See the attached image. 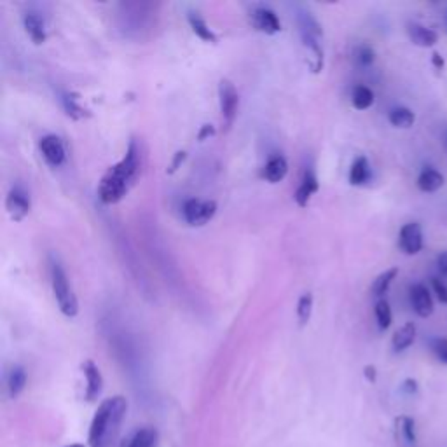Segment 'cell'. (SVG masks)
<instances>
[{"instance_id": "17", "label": "cell", "mask_w": 447, "mask_h": 447, "mask_svg": "<svg viewBox=\"0 0 447 447\" xmlns=\"http://www.w3.org/2000/svg\"><path fill=\"white\" fill-rule=\"evenodd\" d=\"M444 185V175L437 171L435 168L426 166L421 170L418 177V187L423 192H435Z\"/></svg>"}, {"instance_id": "7", "label": "cell", "mask_w": 447, "mask_h": 447, "mask_svg": "<svg viewBox=\"0 0 447 447\" xmlns=\"http://www.w3.org/2000/svg\"><path fill=\"white\" fill-rule=\"evenodd\" d=\"M39 151L40 154H42L44 161L53 168L63 166V163H65L66 159L65 145H63L62 139L56 135L42 137V139L39 140Z\"/></svg>"}, {"instance_id": "29", "label": "cell", "mask_w": 447, "mask_h": 447, "mask_svg": "<svg viewBox=\"0 0 447 447\" xmlns=\"http://www.w3.org/2000/svg\"><path fill=\"white\" fill-rule=\"evenodd\" d=\"M355 59L360 66H371L376 59L374 50L371 46H367V44H362V46L356 47Z\"/></svg>"}, {"instance_id": "27", "label": "cell", "mask_w": 447, "mask_h": 447, "mask_svg": "<svg viewBox=\"0 0 447 447\" xmlns=\"http://www.w3.org/2000/svg\"><path fill=\"white\" fill-rule=\"evenodd\" d=\"M374 315H376V322H378L379 329L388 330L391 322H393V313H391L388 301L379 299L374 306Z\"/></svg>"}, {"instance_id": "35", "label": "cell", "mask_w": 447, "mask_h": 447, "mask_svg": "<svg viewBox=\"0 0 447 447\" xmlns=\"http://www.w3.org/2000/svg\"><path fill=\"white\" fill-rule=\"evenodd\" d=\"M402 390L409 395H414L416 391H418V383H416L414 379H405L404 385H402Z\"/></svg>"}, {"instance_id": "8", "label": "cell", "mask_w": 447, "mask_h": 447, "mask_svg": "<svg viewBox=\"0 0 447 447\" xmlns=\"http://www.w3.org/2000/svg\"><path fill=\"white\" fill-rule=\"evenodd\" d=\"M250 21L257 32H262L266 35H277L281 32V23H279L277 13L269 7H255L250 13Z\"/></svg>"}, {"instance_id": "15", "label": "cell", "mask_w": 447, "mask_h": 447, "mask_svg": "<svg viewBox=\"0 0 447 447\" xmlns=\"http://www.w3.org/2000/svg\"><path fill=\"white\" fill-rule=\"evenodd\" d=\"M371 178L372 170L371 165H368V159L365 156H359L352 163V168H349V184L355 185V187H362V185L368 184Z\"/></svg>"}, {"instance_id": "11", "label": "cell", "mask_w": 447, "mask_h": 447, "mask_svg": "<svg viewBox=\"0 0 447 447\" xmlns=\"http://www.w3.org/2000/svg\"><path fill=\"white\" fill-rule=\"evenodd\" d=\"M411 304L414 313L421 318H428L434 313V299H431V294L423 283H416L411 286Z\"/></svg>"}, {"instance_id": "31", "label": "cell", "mask_w": 447, "mask_h": 447, "mask_svg": "<svg viewBox=\"0 0 447 447\" xmlns=\"http://www.w3.org/2000/svg\"><path fill=\"white\" fill-rule=\"evenodd\" d=\"M431 286H434V292L437 296V299L442 304H447V285L442 281L441 278H431Z\"/></svg>"}, {"instance_id": "28", "label": "cell", "mask_w": 447, "mask_h": 447, "mask_svg": "<svg viewBox=\"0 0 447 447\" xmlns=\"http://www.w3.org/2000/svg\"><path fill=\"white\" fill-rule=\"evenodd\" d=\"M398 430H400L402 439H404L407 444H414L416 442V423L414 419L409 418V416H400L397 419Z\"/></svg>"}, {"instance_id": "30", "label": "cell", "mask_w": 447, "mask_h": 447, "mask_svg": "<svg viewBox=\"0 0 447 447\" xmlns=\"http://www.w3.org/2000/svg\"><path fill=\"white\" fill-rule=\"evenodd\" d=\"M431 352L441 360L442 364L447 365V337H437L431 341Z\"/></svg>"}, {"instance_id": "24", "label": "cell", "mask_w": 447, "mask_h": 447, "mask_svg": "<svg viewBox=\"0 0 447 447\" xmlns=\"http://www.w3.org/2000/svg\"><path fill=\"white\" fill-rule=\"evenodd\" d=\"M397 274H398L397 267H391V269H386L385 273L379 274V277L372 281V286H371L372 296L381 299V297L388 292V289L391 286V283H393V279L397 278Z\"/></svg>"}, {"instance_id": "40", "label": "cell", "mask_w": 447, "mask_h": 447, "mask_svg": "<svg viewBox=\"0 0 447 447\" xmlns=\"http://www.w3.org/2000/svg\"><path fill=\"white\" fill-rule=\"evenodd\" d=\"M446 141H447V139H446Z\"/></svg>"}, {"instance_id": "14", "label": "cell", "mask_w": 447, "mask_h": 447, "mask_svg": "<svg viewBox=\"0 0 447 447\" xmlns=\"http://www.w3.org/2000/svg\"><path fill=\"white\" fill-rule=\"evenodd\" d=\"M286 173H289V161H286L281 154L271 156L262 170V177L266 178L269 184H278V182H281L283 178L286 177Z\"/></svg>"}, {"instance_id": "33", "label": "cell", "mask_w": 447, "mask_h": 447, "mask_svg": "<svg viewBox=\"0 0 447 447\" xmlns=\"http://www.w3.org/2000/svg\"><path fill=\"white\" fill-rule=\"evenodd\" d=\"M214 135H215V128H214V126H211V124H204V126H201L199 133H197V140L203 141V140L210 139V137H214Z\"/></svg>"}, {"instance_id": "10", "label": "cell", "mask_w": 447, "mask_h": 447, "mask_svg": "<svg viewBox=\"0 0 447 447\" xmlns=\"http://www.w3.org/2000/svg\"><path fill=\"white\" fill-rule=\"evenodd\" d=\"M83 368V374L86 379V390H84V398L88 402H95L98 400V397L103 391V378H102V371L98 368L93 360H86V362L81 365Z\"/></svg>"}, {"instance_id": "18", "label": "cell", "mask_w": 447, "mask_h": 447, "mask_svg": "<svg viewBox=\"0 0 447 447\" xmlns=\"http://www.w3.org/2000/svg\"><path fill=\"white\" fill-rule=\"evenodd\" d=\"M62 103H63V109H65L66 115H69L70 119H74V121H81V119L84 117H89V110L84 109L83 105H81V96L77 95V93L74 91H69L65 93V95L62 96Z\"/></svg>"}, {"instance_id": "2", "label": "cell", "mask_w": 447, "mask_h": 447, "mask_svg": "<svg viewBox=\"0 0 447 447\" xmlns=\"http://www.w3.org/2000/svg\"><path fill=\"white\" fill-rule=\"evenodd\" d=\"M128 412V402L121 395L105 398L96 409L89 426V447H115L122 423Z\"/></svg>"}, {"instance_id": "19", "label": "cell", "mask_w": 447, "mask_h": 447, "mask_svg": "<svg viewBox=\"0 0 447 447\" xmlns=\"http://www.w3.org/2000/svg\"><path fill=\"white\" fill-rule=\"evenodd\" d=\"M6 386L9 397L16 398L25 390V386H27V372H25V368L20 367V365H14L9 371V374H7Z\"/></svg>"}, {"instance_id": "12", "label": "cell", "mask_w": 447, "mask_h": 447, "mask_svg": "<svg viewBox=\"0 0 447 447\" xmlns=\"http://www.w3.org/2000/svg\"><path fill=\"white\" fill-rule=\"evenodd\" d=\"M318 177L315 175V171L308 170L306 173H304L303 180H301L299 187H297L296 195H294V199H296V203L299 204L301 208L308 207V203L311 201V197L318 192Z\"/></svg>"}, {"instance_id": "36", "label": "cell", "mask_w": 447, "mask_h": 447, "mask_svg": "<svg viewBox=\"0 0 447 447\" xmlns=\"http://www.w3.org/2000/svg\"><path fill=\"white\" fill-rule=\"evenodd\" d=\"M364 374H365V378H367L371 383H374L376 378H378V372H376L374 365H367V367L364 368Z\"/></svg>"}, {"instance_id": "9", "label": "cell", "mask_w": 447, "mask_h": 447, "mask_svg": "<svg viewBox=\"0 0 447 447\" xmlns=\"http://www.w3.org/2000/svg\"><path fill=\"white\" fill-rule=\"evenodd\" d=\"M398 247L407 255H416L423 248V229L418 222L405 224L398 234Z\"/></svg>"}, {"instance_id": "16", "label": "cell", "mask_w": 447, "mask_h": 447, "mask_svg": "<svg viewBox=\"0 0 447 447\" xmlns=\"http://www.w3.org/2000/svg\"><path fill=\"white\" fill-rule=\"evenodd\" d=\"M23 27L27 35L32 39L33 44L40 46V44L46 42L47 39V33H46V27H44V21L40 20L37 14L33 13H27L23 16Z\"/></svg>"}, {"instance_id": "32", "label": "cell", "mask_w": 447, "mask_h": 447, "mask_svg": "<svg viewBox=\"0 0 447 447\" xmlns=\"http://www.w3.org/2000/svg\"><path fill=\"white\" fill-rule=\"evenodd\" d=\"M185 158H187V152H185V151H178L177 154H175L173 161H171V166H170V170H168V173L173 175L175 171H177L178 168H180L182 163L185 161Z\"/></svg>"}, {"instance_id": "3", "label": "cell", "mask_w": 447, "mask_h": 447, "mask_svg": "<svg viewBox=\"0 0 447 447\" xmlns=\"http://www.w3.org/2000/svg\"><path fill=\"white\" fill-rule=\"evenodd\" d=\"M51 289H53V296L58 304L59 311L66 316V318H76L79 315V303L74 294L72 285H70L69 277H66L65 269L58 260H51Z\"/></svg>"}, {"instance_id": "20", "label": "cell", "mask_w": 447, "mask_h": 447, "mask_svg": "<svg viewBox=\"0 0 447 447\" xmlns=\"http://www.w3.org/2000/svg\"><path fill=\"white\" fill-rule=\"evenodd\" d=\"M414 339H416V325L412 322H409V323H405V325H402L400 329L393 334L391 346H393V349L397 353L405 352V349L414 342Z\"/></svg>"}, {"instance_id": "21", "label": "cell", "mask_w": 447, "mask_h": 447, "mask_svg": "<svg viewBox=\"0 0 447 447\" xmlns=\"http://www.w3.org/2000/svg\"><path fill=\"white\" fill-rule=\"evenodd\" d=\"M187 21H189V27H191L192 32L196 33V37H199L201 40L204 42H210V44H217V35L215 32L207 25V21L199 16L197 13H189L187 14Z\"/></svg>"}, {"instance_id": "37", "label": "cell", "mask_w": 447, "mask_h": 447, "mask_svg": "<svg viewBox=\"0 0 447 447\" xmlns=\"http://www.w3.org/2000/svg\"><path fill=\"white\" fill-rule=\"evenodd\" d=\"M431 63H434L435 69L442 72V69H444V58H442V54H439V53L431 54Z\"/></svg>"}, {"instance_id": "1", "label": "cell", "mask_w": 447, "mask_h": 447, "mask_svg": "<svg viewBox=\"0 0 447 447\" xmlns=\"http://www.w3.org/2000/svg\"><path fill=\"white\" fill-rule=\"evenodd\" d=\"M144 154L139 141L133 139L129 141L126 156L114 166L105 171L98 184V197L103 204H115L128 195L129 189L140 177Z\"/></svg>"}, {"instance_id": "22", "label": "cell", "mask_w": 447, "mask_h": 447, "mask_svg": "<svg viewBox=\"0 0 447 447\" xmlns=\"http://www.w3.org/2000/svg\"><path fill=\"white\" fill-rule=\"evenodd\" d=\"M388 121L391 126L398 129H409L416 121L414 112L407 107H395V109L390 110L388 114Z\"/></svg>"}, {"instance_id": "25", "label": "cell", "mask_w": 447, "mask_h": 447, "mask_svg": "<svg viewBox=\"0 0 447 447\" xmlns=\"http://www.w3.org/2000/svg\"><path fill=\"white\" fill-rule=\"evenodd\" d=\"M313 306H315V297L311 292H304L299 297V303H297V322H299L301 329L306 327L311 320Z\"/></svg>"}, {"instance_id": "4", "label": "cell", "mask_w": 447, "mask_h": 447, "mask_svg": "<svg viewBox=\"0 0 447 447\" xmlns=\"http://www.w3.org/2000/svg\"><path fill=\"white\" fill-rule=\"evenodd\" d=\"M217 214V203L214 199H197V197H191L184 203L182 207V215H184V221L189 226L201 227L204 224H208Z\"/></svg>"}, {"instance_id": "5", "label": "cell", "mask_w": 447, "mask_h": 447, "mask_svg": "<svg viewBox=\"0 0 447 447\" xmlns=\"http://www.w3.org/2000/svg\"><path fill=\"white\" fill-rule=\"evenodd\" d=\"M219 107H221L224 124L229 129L234 124V119L238 115V107H240V96H238L236 86L231 83L229 79H221V83H219Z\"/></svg>"}, {"instance_id": "34", "label": "cell", "mask_w": 447, "mask_h": 447, "mask_svg": "<svg viewBox=\"0 0 447 447\" xmlns=\"http://www.w3.org/2000/svg\"><path fill=\"white\" fill-rule=\"evenodd\" d=\"M437 267L442 274L447 278V250L441 252L437 255Z\"/></svg>"}, {"instance_id": "38", "label": "cell", "mask_w": 447, "mask_h": 447, "mask_svg": "<svg viewBox=\"0 0 447 447\" xmlns=\"http://www.w3.org/2000/svg\"><path fill=\"white\" fill-rule=\"evenodd\" d=\"M65 447H84V446H81V444H70V446H65Z\"/></svg>"}, {"instance_id": "13", "label": "cell", "mask_w": 447, "mask_h": 447, "mask_svg": "<svg viewBox=\"0 0 447 447\" xmlns=\"http://www.w3.org/2000/svg\"><path fill=\"white\" fill-rule=\"evenodd\" d=\"M407 35L418 47H434L439 42V33L419 23H407Z\"/></svg>"}, {"instance_id": "26", "label": "cell", "mask_w": 447, "mask_h": 447, "mask_svg": "<svg viewBox=\"0 0 447 447\" xmlns=\"http://www.w3.org/2000/svg\"><path fill=\"white\" fill-rule=\"evenodd\" d=\"M158 446V434L152 428H141L129 439L126 447H156Z\"/></svg>"}, {"instance_id": "39", "label": "cell", "mask_w": 447, "mask_h": 447, "mask_svg": "<svg viewBox=\"0 0 447 447\" xmlns=\"http://www.w3.org/2000/svg\"><path fill=\"white\" fill-rule=\"evenodd\" d=\"M446 28H447V11H446Z\"/></svg>"}, {"instance_id": "6", "label": "cell", "mask_w": 447, "mask_h": 447, "mask_svg": "<svg viewBox=\"0 0 447 447\" xmlns=\"http://www.w3.org/2000/svg\"><path fill=\"white\" fill-rule=\"evenodd\" d=\"M6 210L14 222H21L32 210L28 192L21 187H13L6 197Z\"/></svg>"}, {"instance_id": "23", "label": "cell", "mask_w": 447, "mask_h": 447, "mask_svg": "<svg viewBox=\"0 0 447 447\" xmlns=\"http://www.w3.org/2000/svg\"><path fill=\"white\" fill-rule=\"evenodd\" d=\"M352 103L356 110H367L374 105V91L367 86L360 84L353 88Z\"/></svg>"}]
</instances>
